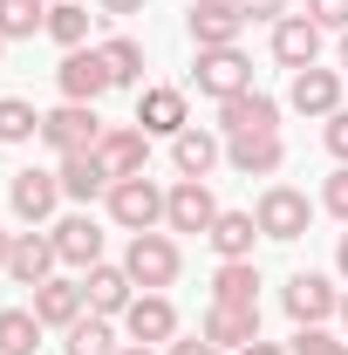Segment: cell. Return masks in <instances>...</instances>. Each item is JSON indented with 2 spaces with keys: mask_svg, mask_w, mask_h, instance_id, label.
Masks as SVG:
<instances>
[{
  "mask_svg": "<svg viewBox=\"0 0 348 355\" xmlns=\"http://www.w3.org/2000/svg\"><path fill=\"white\" fill-rule=\"evenodd\" d=\"M42 144L55 150V157L96 150V144H103V116H96V103H62L55 116H42Z\"/></svg>",
  "mask_w": 348,
  "mask_h": 355,
  "instance_id": "obj_1",
  "label": "cell"
},
{
  "mask_svg": "<svg viewBox=\"0 0 348 355\" xmlns=\"http://www.w3.org/2000/svg\"><path fill=\"white\" fill-rule=\"evenodd\" d=\"M103 198H110V219L123 232H157V219H164V191L150 178H116Z\"/></svg>",
  "mask_w": 348,
  "mask_h": 355,
  "instance_id": "obj_2",
  "label": "cell"
},
{
  "mask_svg": "<svg viewBox=\"0 0 348 355\" xmlns=\"http://www.w3.org/2000/svg\"><path fill=\"white\" fill-rule=\"evenodd\" d=\"M253 219H260V239H301L307 219H314V205H307V191H294V184H266Z\"/></svg>",
  "mask_w": 348,
  "mask_h": 355,
  "instance_id": "obj_3",
  "label": "cell"
},
{
  "mask_svg": "<svg viewBox=\"0 0 348 355\" xmlns=\"http://www.w3.org/2000/svg\"><path fill=\"white\" fill-rule=\"evenodd\" d=\"M123 266H130V280L143 287V294H157V287H171V280H177V246L164 239V232H130Z\"/></svg>",
  "mask_w": 348,
  "mask_h": 355,
  "instance_id": "obj_4",
  "label": "cell"
},
{
  "mask_svg": "<svg viewBox=\"0 0 348 355\" xmlns=\"http://www.w3.org/2000/svg\"><path fill=\"white\" fill-rule=\"evenodd\" d=\"M191 83L198 96H239V89H253V62L239 55V48H198V69H191Z\"/></svg>",
  "mask_w": 348,
  "mask_h": 355,
  "instance_id": "obj_5",
  "label": "cell"
},
{
  "mask_svg": "<svg viewBox=\"0 0 348 355\" xmlns=\"http://www.w3.org/2000/svg\"><path fill=\"white\" fill-rule=\"evenodd\" d=\"M212 219H218V198L205 178H177L164 191V225L171 232H212Z\"/></svg>",
  "mask_w": 348,
  "mask_h": 355,
  "instance_id": "obj_6",
  "label": "cell"
},
{
  "mask_svg": "<svg viewBox=\"0 0 348 355\" xmlns=\"http://www.w3.org/2000/svg\"><path fill=\"white\" fill-rule=\"evenodd\" d=\"M218 130L225 137H266V130H280V103L260 96V89H239V96L218 103Z\"/></svg>",
  "mask_w": 348,
  "mask_h": 355,
  "instance_id": "obj_7",
  "label": "cell"
},
{
  "mask_svg": "<svg viewBox=\"0 0 348 355\" xmlns=\"http://www.w3.org/2000/svg\"><path fill=\"white\" fill-rule=\"evenodd\" d=\"M55 83H62V96H69V103H96L103 89H116V83H110L103 48H69V55H62V69H55Z\"/></svg>",
  "mask_w": 348,
  "mask_h": 355,
  "instance_id": "obj_8",
  "label": "cell"
},
{
  "mask_svg": "<svg viewBox=\"0 0 348 355\" xmlns=\"http://www.w3.org/2000/svg\"><path fill=\"white\" fill-rule=\"evenodd\" d=\"M280 301H287V314H294V321H301V328H321V321H328V314H342V294H335V287H328V280H321V273H294V280H287V294H280Z\"/></svg>",
  "mask_w": 348,
  "mask_h": 355,
  "instance_id": "obj_9",
  "label": "cell"
},
{
  "mask_svg": "<svg viewBox=\"0 0 348 355\" xmlns=\"http://www.w3.org/2000/svg\"><path fill=\"white\" fill-rule=\"evenodd\" d=\"M225 164L239 178H273L280 164H287V144H280V130L266 137H225Z\"/></svg>",
  "mask_w": 348,
  "mask_h": 355,
  "instance_id": "obj_10",
  "label": "cell"
},
{
  "mask_svg": "<svg viewBox=\"0 0 348 355\" xmlns=\"http://www.w3.org/2000/svg\"><path fill=\"white\" fill-rule=\"evenodd\" d=\"M239 28H246L239 0H198L191 7V42L198 48H239Z\"/></svg>",
  "mask_w": 348,
  "mask_h": 355,
  "instance_id": "obj_11",
  "label": "cell"
},
{
  "mask_svg": "<svg viewBox=\"0 0 348 355\" xmlns=\"http://www.w3.org/2000/svg\"><path fill=\"white\" fill-rule=\"evenodd\" d=\"M55 239L48 232H14V253H7V273H14V287H42L55 280Z\"/></svg>",
  "mask_w": 348,
  "mask_h": 355,
  "instance_id": "obj_12",
  "label": "cell"
},
{
  "mask_svg": "<svg viewBox=\"0 0 348 355\" xmlns=\"http://www.w3.org/2000/svg\"><path fill=\"white\" fill-rule=\"evenodd\" d=\"M96 157L110 164V178H143V164H150V130H137V123H123V130H103Z\"/></svg>",
  "mask_w": 348,
  "mask_h": 355,
  "instance_id": "obj_13",
  "label": "cell"
},
{
  "mask_svg": "<svg viewBox=\"0 0 348 355\" xmlns=\"http://www.w3.org/2000/svg\"><path fill=\"white\" fill-rule=\"evenodd\" d=\"M287 103H294L301 116H335V110H342V76H335V69H294Z\"/></svg>",
  "mask_w": 348,
  "mask_h": 355,
  "instance_id": "obj_14",
  "label": "cell"
},
{
  "mask_svg": "<svg viewBox=\"0 0 348 355\" xmlns=\"http://www.w3.org/2000/svg\"><path fill=\"white\" fill-rule=\"evenodd\" d=\"M314 55H321V28H314L307 14L273 21V62H280V69H314Z\"/></svg>",
  "mask_w": 348,
  "mask_h": 355,
  "instance_id": "obj_15",
  "label": "cell"
},
{
  "mask_svg": "<svg viewBox=\"0 0 348 355\" xmlns=\"http://www.w3.org/2000/svg\"><path fill=\"white\" fill-rule=\"evenodd\" d=\"M7 198H14V219L42 225L48 212H55V198H62V178H55V171H14Z\"/></svg>",
  "mask_w": 348,
  "mask_h": 355,
  "instance_id": "obj_16",
  "label": "cell"
},
{
  "mask_svg": "<svg viewBox=\"0 0 348 355\" xmlns=\"http://www.w3.org/2000/svg\"><path fill=\"white\" fill-rule=\"evenodd\" d=\"M137 280H130V266H89V280H82V294H89V314H130V294Z\"/></svg>",
  "mask_w": 348,
  "mask_h": 355,
  "instance_id": "obj_17",
  "label": "cell"
},
{
  "mask_svg": "<svg viewBox=\"0 0 348 355\" xmlns=\"http://www.w3.org/2000/svg\"><path fill=\"white\" fill-rule=\"evenodd\" d=\"M205 342H212V349H253V342H260V308H225V301H212Z\"/></svg>",
  "mask_w": 348,
  "mask_h": 355,
  "instance_id": "obj_18",
  "label": "cell"
},
{
  "mask_svg": "<svg viewBox=\"0 0 348 355\" xmlns=\"http://www.w3.org/2000/svg\"><path fill=\"white\" fill-rule=\"evenodd\" d=\"M123 328H130V342H143V349H150V342H171L177 335V308L164 294H137L130 314H123Z\"/></svg>",
  "mask_w": 348,
  "mask_h": 355,
  "instance_id": "obj_19",
  "label": "cell"
},
{
  "mask_svg": "<svg viewBox=\"0 0 348 355\" xmlns=\"http://www.w3.org/2000/svg\"><path fill=\"white\" fill-rule=\"evenodd\" d=\"M137 130H150V137L191 130V123H184V89H143V96H137Z\"/></svg>",
  "mask_w": 348,
  "mask_h": 355,
  "instance_id": "obj_20",
  "label": "cell"
},
{
  "mask_svg": "<svg viewBox=\"0 0 348 355\" xmlns=\"http://www.w3.org/2000/svg\"><path fill=\"white\" fill-rule=\"evenodd\" d=\"M89 308V294L76 287V280H42L35 287V314H42V328H76Z\"/></svg>",
  "mask_w": 348,
  "mask_h": 355,
  "instance_id": "obj_21",
  "label": "cell"
},
{
  "mask_svg": "<svg viewBox=\"0 0 348 355\" xmlns=\"http://www.w3.org/2000/svg\"><path fill=\"white\" fill-rule=\"evenodd\" d=\"M48 239H55V253H62V266H96V260H103V232H96V219H89V212H76V219H62L55 232H48Z\"/></svg>",
  "mask_w": 348,
  "mask_h": 355,
  "instance_id": "obj_22",
  "label": "cell"
},
{
  "mask_svg": "<svg viewBox=\"0 0 348 355\" xmlns=\"http://www.w3.org/2000/svg\"><path fill=\"white\" fill-rule=\"evenodd\" d=\"M62 198H96V191H110V184H116V178H110V164H103V157H96V150H76V157H62Z\"/></svg>",
  "mask_w": 348,
  "mask_h": 355,
  "instance_id": "obj_23",
  "label": "cell"
},
{
  "mask_svg": "<svg viewBox=\"0 0 348 355\" xmlns=\"http://www.w3.org/2000/svg\"><path fill=\"white\" fill-rule=\"evenodd\" d=\"M212 301H225V308H260V266L253 260H218Z\"/></svg>",
  "mask_w": 348,
  "mask_h": 355,
  "instance_id": "obj_24",
  "label": "cell"
},
{
  "mask_svg": "<svg viewBox=\"0 0 348 355\" xmlns=\"http://www.w3.org/2000/svg\"><path fill=\"white\" fill-rule=\"evenodd\" d=\"M205 239H212V253H218V260H253V239H260V219H253V212H218Z\"/></svg>",
  "mask_w": 348,
  "mask_h": 355,
  "instance_id": "obj_25",
  "label": "cell"
},
{
  "mask_svg": "<svg viewBox=\"0 0 348 355\" xmlns=\"http://www.w3.org/2000/svg\"><path fill=\"white\" fill-rule=\"evenodd\" d=\"M225 157V144H218L212 130H177L171 137V164H177V178H205Z\"/></svg>",
  "mask_w": 348,
  "mask_h": 355,
  "instance_id": "obj_26",
  "label": "cell"
},
{
  "mask_svg": "<svg viewBox=\"0 0 348 355\" xmlns=\"http://www.w3.org/2000/svg\"><path fill=\"white\" fill-rule=\"evenodd\" d=\"M35 349H42V314L0 308V355H35Z\"/></svg>",
  "mask_w": 348,
  "mask_h": 355,
  "instance_id": "obj_27",
  "label": "cell"
},
{
  "mask_svg": "<svg viewBox=\"0 0 348 355\" xmlns=\"http://www.w3.org/2000/svg\"><path fill=\"white\" fill-rule=\"evenodd\" d=\"M103 62H110V83H116V89L143 83V48H137L130 35H110V42H103Z\"/></svg>",
  "mask_w": 348,
  "mask_h": 355,
  "instance_id": "obj_28",
  "label": "cell"
},
{
  "mask_svg": "<svg viewBox=\"0 0 348 355\" xmlns=\"http://www.w3.org/2000/svg\"><path fill=\"white\" fill-rule=\"evenodd\" d=\"M35 28H48L42 0H0V42H28Z\"/></svg>",
  "mask_w": 348,
  "mask_h": 355,
  "instance_id": "obj_29",
  "label": "cell"
},
{
  "mask_svg": "<svg viewBox=\"0 0 348 355\" xmlns=\"http://www.w3.org/2000/svg\"><path fill=\"white\" fill-rule=\"evenodd\" d=\"M28 137H42L35 103H21V96H0V144H28Z\"/></svg>",
  "mask_w": 348,
  "mask_h": 355,
  "instance_id": "obj_30",
  "label": "cell"
},
{
  "mask_svg": "<svg viewBox=\"0 0 348 355\" xmlns=\"http://www.w3.org/2000/svg\"><path fill=\"white\" fill-rule=\"evenodd\" d=\"M48 35L62 48H82L89 42V14L76 7V0H48Z\"/></svg>",
  "mask_w": 348,
  "mask_h": 355,
  "instance_id": "obj_31",
  "label": "cell"
},
{
  "mask_svg": "<svg viewBox=\"0 0 348 355\" xmlns=\"http://www.w3.org/2000/svg\"><path fill=\"white\" fill-rule=\"evenodd\" d=\"M69 355H116V335H110V314H89L69 328Z\"/></svg>",
  "mask_w": 348,
  "mask_h": 355,
  "instance_id": "obj_32",
  "label": "cell"
},
{
  "mask_svg": "<svg viewBox=\"0 0 348 355\" xmlns=\"http://www.w3.org/2000/svg\"><path fill=\"white\" fill-rule=\"evenodd\" d=\"M307 21H314L321 35H328V28L342 35V28H348V0H307Z\"/></svg>",
  "mask_w": 348,
  "mask_h": 355,
  "instance_id": "obj_33",
  "label": "cell"
},
{
  "mask_svg": "<svg viewBox=\"0 0 348 355\" xmlns=\"http://www.w3.org/2000/svg\"><path fill=\"white\" fill-rule=\"evenodd\" d=\"M328 349H335V335H321V328H301L287 342V355H328Z\"/></svg>",
  "mask_w": 348,
  "mask_h": 355,
  "instance_id": "obj_34",
  "label": "cell"
},
{
  "mask_svg": "<svg viewBox=\"0 0 348 355\" xmlns=\"http://www.w3.org/2000/svg\"><path fill=\"white\" fill-rule=\"evenodd\" d=\"M321 205H328L335 219H348V164H342L335 178H328V191H321Z\"/></svg>",
  "mask_w": 348,
  "mask_h": 355,
  "instance_id": "obj_35",
  "label": "cell"
},
{
  "mask_svg": "<svg viewBox=\"0 0 348 355\" xmlns=\"http://www.w3.org/2000/svg\"><path fill=\"white\" fill-rule=\"evenodd\" d=\"M321 144H328V150H335V157L348 164V110H335V116H328V130H321Z\"/></svg>",
  "mask_w": 348,
  "mask_h": 355,
  "instance_id": "obj_36",
  "label": "cell"
},
{
  "mask_svg": "<svg viewBox=\"0 0 348 355\" xmlns=\"http://www.w3.org/2000/svg\"><path fill=\"white\" fill-rule=\"evenodd\" d=\"M246 21H287V0H239Z\"/></svg>",
  "mask_w": 348,
  "mask_h": 355,
  "instance_id": "obj_37",
  "label": "cell"
},
{
  "mask_svg": "<svg viewBox=\"0 0 348 355\" xmlns=\"http://www.w3.org/2000/svg\"><path fill=\"white\" fill-rule=\"evenodd\" d=\"M171 355H218V349L205 342V335H198V342H171Z\"/></svg>",
  "mask_w": 348,
  "mask_h": 355,
  "instance_id": "obj_38",
  "label": "cell"
},
{
  "mask_svg": "<svg viewBox=\"0 0 348 355\" xmlns=\"http://www.w3.org/2000/svg\"><path fill=\"white\" fill-rule=\"evenodd\" d=\"M103 14H116V21H123V14H143V0H103Z\"/></svg>",
  "mask_w": 348,
  "mask_h": 355,
  "instance_id": "obj_39",
  "label": "cell"
},
{
  "mask_svg": "<svg viewBox=\"0 0 348 355\" xmlns=\"http://www.w3.org/2000/svg\"><path fill=\"white\" fill-rule=\"evenodd\" d=\"M239 355H287L280 342H253V349H239Z\"/></svg>",
  "mask_w": 348,
  "mask_h": 355,
  "instance_id": "obj_40",
  "label": "cell"
},
{
  "mask_svg": "<svg viewBox=\"0 0 348 355\" xmlns=\"http://www.w3.org/2000/svg\"><path fill=\"white\" fill-rule=\"evenodd\" d=\"M335 266H342V273H348V232H342V246H335Z\"/></svg>",
  "mask_w": 348,
  "mask_h": 355,
  "instance_id": "obj_41",
  "label": "cell"
},
{
  "mask_svg": "<svg viewBox=\"0 0 348 355\" xmlns=\"http://www.w3.org/2000/svg\"><path fill=\"white\" fill-rule=\"evenodd\" d=\"M7 253H14V232H0V266H7Z\"/></svg>",
  "mask_w": 348,
  "mask_h": 355,
  "instance_id": "obj_42",
  "label": "cell"
},
{
  "mask_svg": "<svg viewBox=\"0 0 348 355\" xmlns=\"http://www.w3.org/2000/svg\"><path fill=\"white\" fill-rule=\"evenodd\" d=\"M116 355H150V349H143V342H130V349H116Z\"/></svg>",
  "mask_w": 348,
  "mask_h": 355,
  "instance_id": "obj_43",
  "label": "cell"
},
{
  "mask_svg": "<svg viewBox=\"0 0 348 355\" xmlns=\"http://www.w3.org/2000/svg\"><path fill=\"white\" fill-rule=\"evenodd\" d=\"M342 69H348V28H342Z\"/></svg>",
  "mask_w": 348,
  "mask_h": 355,
  "instance_id": "obj_44",
  "label": "cell"
},
{
  "mask_svg": "<svg viewBox=\"0 0 348 355\" xmlns=\"http://www.w3.org/2000/svg\"><path fill=\"white\" fill-rule=\"evenodd\" d=\"M328 355H348V342H335V349H328Z\"/></svg>",
  "mask_w": 348,
  "mask_h": 355,
  "instance_id": "obj_45",
  "label": "cell"
},
{
  "mask_svg": "<svg viewBox=\"0 0 348 355\" xmlns=\"http://www.w3.org/2000/svg\"><path fill=\"white\" fill-rule=\"evenodd\" d=\"M342 328H348V294H342Z\"/></svg>",
  "mask_w": 348,
  "mask_h": 355,
  "instance_id": "obj_46",
  "label": "cell"
},
{
  "mask_svg": "<svg viewBox=\"0 0 348 355\" xmlns=\"http://www.w3.org/2000/svg\"><path fill=\"white\" fill-rule=\"evenodd\" d=\"M0 62H7V42H0Z\"/></svg>",
  "mask_w": 348,
  "mask_h": 355,
  "instance_id": "obj_47",
  "label": "cell"
}]
</instances>
